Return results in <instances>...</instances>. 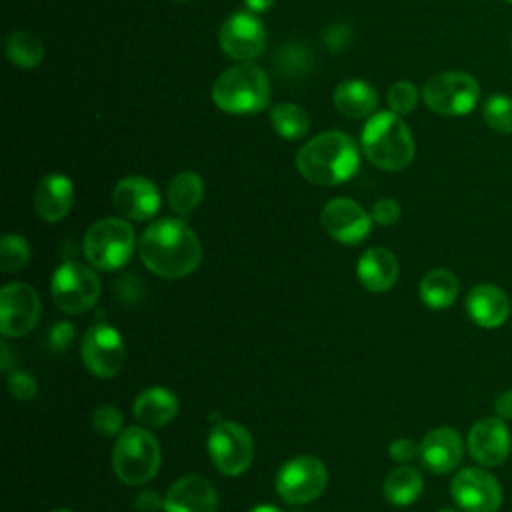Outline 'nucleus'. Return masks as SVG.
I'll use <instances>...</instances> for the list:
<instances>
[{
    "label": "nucleus",
    "instance_id": "nucleus-9",
    "mask_svg": "<svg viewBox=\"0 0 512 512\" xmlns=\"http://www.w3.org/2000/svg\"><path fill=\"white\" fill-rule=\"evenodd\" d=\"M54 304L66 314L90 310L100 296V280L94 270L80 262H64L56 268L50 284Z\"/></svg>",
    "mask_w": 512,
    "mask_h": 512
},
{
    "label": "nucleus",
    "instance_id": "nucleus-13",
    "mask_svg": "<svg viewBox=\"0 0 512 512\" xmlns=\"http://www.w3.org/2000/svg\"><path fill=\"white\" fill-rule=\"evenodd\" d=\"M220 48L226 56L242 62H250L260 56L266 46V30L254 12L230 14L218 32Z\"/></svg>",
    "mask_w": 512,
    "mask_h": 512
},
{
    "label": "nucleus",
    "instance_id": "nucleus-14",
    "mask_svg": "<svg viewBox=\"0 0 512 512\" xmlns=\"http://www.w3.org/2000/svg\"><path fill=\"white\" fill-rule=\"evenodd\" d=\"M454 502L466 512H496L502 504L498 480L482 468L460 470L450 484Z\"/></svg>",
    "mask_w": 512,
    "mask_h": 512
},
{
    "label": "nucleus",
    "instance_id": "nucleus-46",
    "mask_svg": "<svg viewBox=\"0 0 512 512\" xmlns=\"http://www.w3.org/2000/svg\"><path fill=\"white\" fill-rule=\"evenodd\" d=\"M506 2H510V4H512V0H506Z\"/></svg>",
    "mask_w": 512,
    "mask_h": 512
},
{
    "label": "nucleus",
    "instance_id": "nucleus-19",
    "mask_svg": "<svg viewBox=\"0 0 512 512\" xmlns=\"http://www.w3.org/2000/svg\"><path fill=\"white\" fill-rule=\"evenodd\" d=\"M464 444L460 434L450 426L430 430L420 442V458L434 474L452 472L462 460Z\"/></svg>",
    "mask_w": 512,
    "mask_h": 512
},
{
    "label": "nucleus",
    "instance_id": "nucleus-16",
    "mask_svg": "<svg viewBox=\"0 0 512 512\" xmlns=\"http://www.w3.org/2000/svg\"><path fill=\"white\" fill-rule=\"evenodd\" d=\"M468 452L482 466L502 464L512 448V436L502 418H480L468 432Z\"/></svg>",
    "mask_w": 512,
    "mask_h": 512
},
{
    "label": "nucleus",
    "instance_id": "nucleus-12",
    "mask_svg": "<svg viewBox=\"0 0 512 512\" xmlns=\"http://www.w3.org/2000/svg\"><path fill=\"white\" fill-rule=\"evenodd\" d=\"M38 292L24 284L12 282L0 290V332L6 338H18L28 334L40 318Z\"/></svg>",
    "mask_w": 512,
    "mask_h": 512
},
{
    "label": "nucleus",
    "instance_id": "nucleus-31",
    "mask_svg": "<svg viewBox=\"0 0 512 512\" xmlns=\"http://www.w3.org/2000/svg\"><path fill=\"white\" fill-rule=\"evenodd\" d=\"M30 260V246L20 234H6L0 242V268L4 272H18Z\"/></svg>",
    "mask_w": 512,
    "mask_h": 512
},
{
    "label": "nucleus",
    "instance_id": "nucleus-10",
    "mask_svg": "<svg viewBox=\"0 0 512 512\" xmlns=\"http://www.w3.org/2000/svg\"><path fill=\"white\" fill-rule=\"evenodd\" d=\"M208 452L214 466L226 476H240L254 458V442L250 432L232 420H222L208 434Z\"/></svg>",
    "mask_w": 512,
    "mask_h": 512
},
{
    "label": "nucleus",
    "instance_id": "nucleus-44",
    "mask_svg": "<svg viewBox=\"0 0 512 512\" xmlns=\"http://www.w3.org/2000/svg\"><path fill=\"white\" fill-rule=\"evenodd\" d=\"M50 512H72V510H66V508H56V510H50Z\"/></svg>",
    "mask_w": 512,
    "mask_h": 512
},
{
    "label": "nucleus",
    "instance_id": "nucleus-45",
    "mask_svg": "<svg viewBox=\"0 0 512 512\" xmlns=\"http://www.w3.org/2000/svg\"><path fill=\"white\" fill-rule=\"evenodd\" d=\"M176 2H186V0H176Z\"/></svg>",
    "mask_w": 512,
    "mask_h": 512
},
{
    "label": "nucleus",
    "instance_id": "nucleus-24",
    "mask_svg": "<svg viewBox=\"0 0 512 512\" xmlns=\"http://www.w3.org/2000/svg\"><path fill=\"white\" fill-rule=\"evenodd\" d=\"M332 100H334V106L338 108V112H342L348 118L372 116V112L378 106L376 90L368 82H364L360 78L342 80L334 88Z\"/></svg>",
    "mask_w": 512,
    "mask_h": 512
},
{
    "label": "nucleus",
    "instance_id": "nucleus-43",
    "mask_svg": "<svg viewBox=\"0 0 512 512\" xmlns=\"http://www.w3.org/2000/svg\"><path fill=\"white\" fill-rule=\"evenodd\" d=\"M438 512H458V510H454V508H442V510H438Z\"/></svg>",
    "mask_w": 512,
    "mask_h": 512
},
{
    "label": "nucleus",
    "instance_id": "nucleus-30",
    "mask_svg": "<svg viewBox=\"0 0 512 512\" xmlns=\"http://www.w3.org/2000/svg\"><path fill=\"white\" fill-rule=\"evenodd\" d=\"M484 122L498 134H512V96L492 94L482 106Z\"/></svg>",
    "mask_w": 512,
    "mask_h": 512
},
{
    "label": "nucleus",
    "instance_id": "nucleus-38",
    "mask_svg": "<svg viewBox=\"0 0 512 512\" xmlns=\"http://www.w3.org/2000/svg\"><path fill=\"white\" fill-rule=\"evenodd\" d=\"M134 506L138 512H160L164 510V498H160L154 490H144L136 496Z\"/></svg>",
    "mask_w": 512,
    "mask_h": 512
},
{
    "label": "nucleus",
    "instance_id": "nucleus-29",
    "mask_svg": "<svg viewBox=\"0 0 512 512\" xmlns=\"http://www.w3.org/2000/svg\"><path fill=\"white\" fill-rule=\"evenodd\" d=\"M270 122H272L274 130L282 138H288V140L302 138L310 128V118H308L306 110L296 104H290V102L274 104L270 110Z\"/></svg>",
    "mask_w": 512,
    "mask_h": 512
},
{
    "label": "nucleus",
    "instance_id": "nucleus-17",
    "mask_svg": "<svg viewBox=\"0 0 512 512\" xmlns=\"http://www.w3.org/2000/svg\"><path fill=\"white\" fill-rule=\"evenodd\" d=\"M116 210L130 220H148L160 210V192L156 184L144 176L122 178L112 192Z\"/></svg>",
    "mask_w": 512,
    "mask_h": 512
},
{
    "label": "nucleus",
    "instance_id": "nucleus-15",
    "mask_svg": "<svg viewBox=\"0 0 512 512\" xmlns=\"http://www.w3.org/2000/svg\"><path fill=\"white\" fill-rule=\"evenodd\" d=\"M324 230L342 244L362 242L372 226V216L350 198H332L320 214Z\"/></svg>",
    "mask_w": 512,
    "mask_h": 512
},
{
    "label": "nucleus",
    "instance_id": "nucleus-11",
    "mask_svg": "<svg viewBox=\"0 0 512 512\" xmlns=\"http://www.w3.org/2000/svg\"><path fill=\"white\" fill-rule=\"evenodd\" d=\"M80 354L86 368L98 378H112L120 372L126 348L118 330L110 324L90 326L80 344Z\"/></svg>",
    "mask_w": 512,
    "mask_h": 512
},
{
    "label": "nucleus",
    "instance_id": "nucleus-27",
    "mask_svg": "<svg viewBox=\"0 0 512 512\" xmlns=\"http://www.w3.org/2000/svg\"><path fill=\"white\" fill-rule=\"evenodd\" d=\"M458 290L460 288H458L456 276L446 268L430 270L420 280V298L432 310L448 308L456 300Z\"/></svg>",
    "mask_w": 512,
    "mask_h": 512
},
{
    "label": "nucleus",
    "instance_id": "nucleus-5",
    "mask_svg": "<svg viewBox=\"0 0 512 512\" xmlns=\"http://www.w3.org/2000/svg\"><path fill=\"white\" fill-rule=\"evenodd\" d=\"M160 444L152 432L142 426L126 428L112 450V466L116 476L130 486L152 480L160 468Z\"/></svg>",
    "mask_w": 512,
    "mask_h": 512
},
{
    "label": "nucleus",
    "instance_id": "nucleus-18",
    "mask_svg": "<svg viewBox=\"0 0 512 512\" xmlns=\"http://www.w3.org/2000/svg\"><path fill=\"white\" fill-rule=\"evenodd\" d=\"M218 494L202 476L178 478L164 496V512H216Z\"/></svg>",
    "mask_w": 512,
    "mask_h": 512
},
{
    "label": "nucleus",
    "instance_id": "nucleus-3",
    "mask_svg": "<svg viewBox=\"0 0 512 512\" xmlns=\"http://www.w3.org/2000/svg\"><path fill=\"white\" fill-rule=\"evenodd\" d=\"M366 158L382 170H402L414 158L412 134L396 112H376L368 118L360 138Z\"/></svg>",
    "mask_w": 512,
    "mask_h": 512
},
{
    "label": "nucleus",
    "instance_id": "nucleus-34",
    "mask_svg": "<svg viewBox=\"0 0 512 512\" xmlns=\"http://www.w3.org/2000/svg\"><path fill=\"white\" fill-rule=\"evenodd\" d=\"M8 390L16 400H30L36 396V380L28 372L16 370L8 378Z\"/></svg>",
    "mask_w": 512,
    "mask_h": 512
},
{
    "label": "nucleus",
    "instance_id": "nucleus-1",
    "mask_svg": "<svg viewBox=\"0 0 512 512\" xmlns=\"http://www.w3.org/2000/svg\"><path fill=\"white\" fill-rule=\"evenodd\" d=\"M146 268L160 278L178 280L192 274L202 260V246L194 230L178 218L152 222L138 242Z\"/></svg>",
    "mask_w": 512,
    "mask_h": 512
},
{
    "label": "nucleus",
    "instance_id": "nucleus-28",
    "mask_svg": "<svg viewBox=\"0 0 512 512\" xmlns=\"http://www.w3.org/2000/svg\"><path fill=\"white\" fill-rule=\"evenodd\" d=\"M6 56L14 66L30 70L42 62L44 46L34 34L26 30H14L6 36Z\"/></svg>",
    "mask_w": 512,
    "mask_h": 512
},
{
    "label": "nucleus",
    "instance_id": "nucleus-35",
    "mask_svg": "<svg viewBox=\"0 0 512 512\" xmlns=\"http://www.w3.org/2000/svg\"><path fill=\"white\" fill-rule=\"evenodd\" d=\"M400 218V204L394 198H380L372 206V220L380 226H392Z\"/></svg>",
    "mask_w": 512,
    "mask_h": 512
},
{
    "label": "nucleus",
    "instance_id": "nucleus-26",
    "mask_svg": "<svg viewBox=\"0 0 512 512\" xmlns=\"http://www.w3.org/2000/svg\"><path fill=\"white\" fill-rule=\"evenodd\" d=\"M204 196V182L196 172H180L168 184V204L178 216H190Z\"/></svg>",
    "mask_w": 512,
    "mask_h": 512
},
{
    "label": "nucleus",
    "instance_id": "nucleus-20",
    "mask_svg": "<svg viewBox=\"0 0 512 512\" xmlns=\"http://www.w3.org/2000/svg\"><path fill=\"white\" fill-rule=\"evenodd\" d=\"M466 312L480 328H498L508 320L510 300L494 284H478L466 296Z\"/></svg>",
    "mask_w": 512,
    "mask_h": 512
},
{
    "label": "nucleus",
    "instance_id": "nucleus-2",
    "mask_svg": "<svg viewBox=\"0 0 512 512\" xmlns=\"http://www.w3.org/2000/svg\"><path fill=\"white\" fill-rule=\"evenodd\" d=\"M360 166V152L352 136L328 130L308 140L296 154V168L304 180L336 186L350 180Z\"/></svg>",
    "mask_w": 512,
    "mask_h": 512
},
{
    "label": "nucleus",
    "instance_id": "nucleus-6",
    "mask_svg": "<svg viewBox=\"0 0 512 512\" xmlns=\"http://www.w3.org/2000/svg\"><path fill=\"white\" fill-rule=\"evenodd\" d=\"M134 230L122 218H102L84 236V256L98 270L122 268L134 252Z\"/></svg>",
    "mask_w": 512,
    "mask_h": 512
},
{
    "label": "nucleus",
    "instance_id": "nucleus-25",
    "mask_svg": "<svg viewBox=\"0 0 512 512\" xmlns=\"http://www.w3.org/2000/svg\"><path fill=\"white\" fill-rule=\"evenodd\" d=\"M424 478L412 466H398L384 478L382 492L394 506H410L422 492Z\"/></svg>",
    "mask_w": 512,
    "mask_h": 512
},
{
    "label": "nucleus",
    "instance_id": "nucleus-21",
    "mask_svg": "<svg viewBox=\"0 0 512 512\" xmlns=\"http://www.w3.org/2000/svg\"><path fill=\"white\" fill-rule=\"evenodd\" d=\"M74 202V186L64 174L44 176L34 190V208L46 222H60L66 218Z\"/></svg>",
    "mask_w": 512,
    "mask_h": 512
},
{
    "label": "nucleus",
    "instance_id": "nucleus-41",
    "mask_svg": "<svg viewBox=\"0 0 512 512\" xmlns=\"http://www.w3.org/2000/svg\"><path fill=\"white\" fill-rule=\"evenodd\" d=\"M8 368H10V354H8L6 344H2V370L6 372Z\"/></svg>",
    "mask_w": 512,
    "mask_h": 512
},
{
    "label": "nucleus",
    "instance_id": "nucleus-33",
    "mask_svg": "<svg viewBox=\"0 0 512 512\" xmlns=\"http://www.w3.org/2000/svg\"><path fill=\"white\" fill-rule=\"evenodd\" d=\"M122 422H124L122 412L116 406H110V404H104V406L96 408L94 414H92V426L104 438L116 436L122 430Z\"/></svg>",
    "mask_w": 512,
    "mask_h": 512
},
{
    "label": "nucleus",
    "instance_id": "nucleus-39",
    "mask_svg": "<svg viewBox=\"0 0 512 512\" xmlns=\"http://www.w3.org/2000/svg\"><path fill=\"white\" fill-rule=\"evenodd\" d=\"M494 412L502 420H512V390H504L496 396Z\"/></svg>",
    "mask_w": 512,
    "mask_h": 512
},
{
    "label": "nucleus",
    "instance_id": "nucleus-37",
    "mask_svg": "<svg viewBox=\"0 0 512 512\" xmlns=\"http://www.w3.org/2000/svg\"><path fill=\"white\" fill-rule=\"evenodd\" d=\"M50 344H52V348H56V350H62V348H66L70 342H72V338H74V328H72V324L70 322H58L52 330H50Z\"/></svg>",
    "mask_w": 512,
    "mask_h": 512
},
{
    "label": "nucleus",
    "instance_id": "nucleus-8",
    "mask_svg": "<svg viewBox=\"0 0 512 512\" xmlns=\"http://www.w3.org/2000/svg\"><path fill=\"white\" fill-rule=\"evenodd\" d=\"M326 482L324 462L312 454H298L280 466L276 492L286 504H308L324 492Z\"/></svg>",
    "mask_w": 512,
    "mask_h": 512
},
{
    "label": "nucleus",
    "instance_id": "nucleus-4",
    "mask_svg": "<svg viewBox=\"0 0 512 512\" xmlns=\"http://www.w3.org/2000/svg\"><path fill=\"white\" fill-rule=\"evenodd\" d=\"M212 100L228 114L260 112L270 104L268 74L250 62L236 64L214 80Z\"/></svg>",
    "mask_w": 512,
    "mask_h": 512
},
{
    "label": "nucleus",
    "instance_id": "nucleus-32",
    "mask_svg": "<svg viewBox=\"0 0 512 512\" xmlns=\"http://www.w3.org/2000/svg\"><path fill=\"white\" fill-rule=\"evenodd\" d=\"M418 104V90L408 80H398L388 90V106L398 116L410 114Z\"/></svg>",
    "mask_w": 512,
    "mask_h": 512
},
{
    "label": "nucleus",
    "instance_id": "nucleus-7",
    "mask_svg": "<svg viewBox=\"0 0 512 512\" xmlns=\"http://www.w3.org/2000/svg\"><path fill=\"white\" fill-rule=\"evenodd\" d=\"M480 86L466 72H440L426 80L422 98L426 106L440 116H466L474 110Z\"/></svg>",
    "mask_w": 512,
    "mask_h": 512
},
{
    "label": "nucleus",
    "instance_id": "nucleus-22",
    "mask_svg": "<svg viewBox=\"0 0 512 512\" xmlns=\"http://www.w3.org/2000/svg\"><path fill=\"white\" fill-rule=\"evenodd\" d=\"M358 280L370 292H384L398 280L400 266L396 256L386 248H368L358 260Z\"/></svg>",
    "mask_w": 512,
    "mask_h": 512
},
{
    "label": "nucleus",
    "instance_id": "nucleus-36",
    "mask_svg": "<svg viewBox=\"0 0 512 512\" xmlns=\"http://www.w3.org/2000/svg\"><path fill=\"white\" fill-rule=\"evenodd\" d=\"M388 454L394 462H410L416 456H420V446H416L410 438H396L390 448Z\"/></svg>",
    "mask_w": 512,
    "mask_h": 512
},
{
    "label": "nucleus",
    "instance_id": "nucleus-40",
    "mask_svg": "<svg viewBox=\"0 0 512 512\" xmlns=\"http://www.w3.org/2000/svg\"><path fill=\"white\" fill-rule=\"evenodd\" d=\"M244 4L248 8V12L258 14V12H266L274 4V0H244Z\"/></svg>",
    "mask_w": 512,
    "mask_h": 512
},
{
    "label": "nucleus",
    "instance_id": "nucleus-42",
    "mask_svg": "<svg viewBox=\"0 0 512 512\" xmlns=\"http://www.w3.org/2000/svg\"><path fill=\"white\" fill-rule=\"evenodd\" d=\"M248 512H282V510H280V508H276V506L260 504V506H256V508H252V510H248Z\"/></svg>",
    "mask_w": 512,
    "mask_h": 512
},
{
    "label": "nucleus",
    "instance_id": "nucleus-23",
    "mask_svg": "<svg viewBox=\"0 0 512 512\" xmlns=\"http://www.w3.org/2000/svg\"><path fill=\"white\" fill-rule=\"evenodd\" d=\"M178 414V398L162 386L146 388L134 400V416L140 424L150 428H162Z\"/></svg>",
    "mask_w": 512,
    "mask_h": 512
}]
</instances>
